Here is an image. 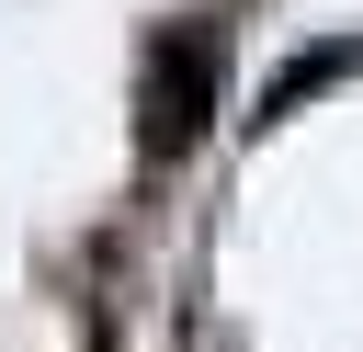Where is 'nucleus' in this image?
Masks as SVG:
<instances>
[{"mask_svg":"<svg viewBox=\"0 0 363 352\" xmlns=\"http://www.w3.org/2000/svg\"><path fill=\"white\" fill-rule=\"evenodd\" d=\"M216 68H227L216 23L159 34V57H147V148H193V136H204V114H216Z\"/></svg>","mask_w":363,"mask_h":352,"instance_id":"nucleus-1","label":"nucleus"},{"mask_svg":"<svg viewBox=\"0 0 363 352\" xmlns=\"http://www.w3.org/2000/svg\"><path fill=\"white\" fill-rule=\"evenodd\" d=\"M340 68H352V45H306V57H295V68H284V79L261 91V114H295V102H306L318 79H340Z\"/></svg>","mask_w":363,"mask_h":352,"instance_id":"nucleus-2","label":"nucleus"}]
</instances>
